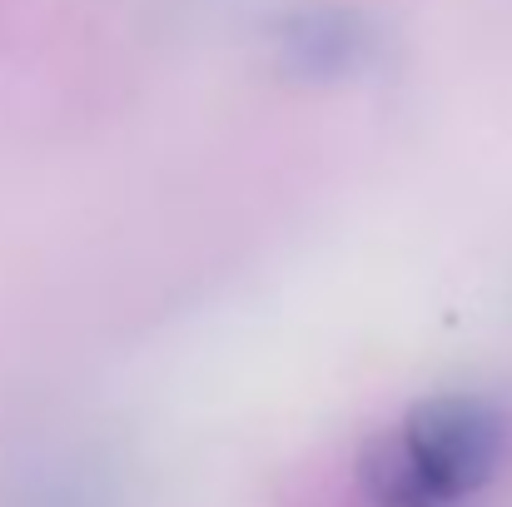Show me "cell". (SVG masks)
I'll list each match as a JSON object with an SVG mask.
<instances>
[{
	"label": "cell",
	"mask_w": 512,
	"mask_h": 507,
	"mask_svg": "<svg viewBox=\"0 0 512 507\" xmlns=\"http://www.w3.org/2000/svg\"><path fill=\"white\" fill-rule=\"evenodd\" d=\"M508 428L493 403L443 393L418 403L363 453V498L373 507H463L503 463Z\"/></svg>",
	"instance_id": "1"
},
{
	"label": "cell",
	"mask_w": 512,
	"mask_h": 507,
	"mask_svg": "<svg viewBox=\"0 0 512 507\" xmlns=\"http://www.w3.org/2000/svg\"><path fill=\"white\" fill-rule=\"evenodd\" d=\"M269 50H274L279 75H289L299 85H343V80H358L378 65L383 40L358 10L299 5V10L274 20Z\"/></svg>",
	"instance_id": "2"
}]
</instances>
